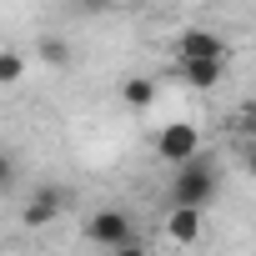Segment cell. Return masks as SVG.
<instances>
[{"label":"cell","instance_id":"6da1fadb","mask_svg":"<svg viewBox=\"0 0 256 256\" xmlns=\"http://www.w3.org/2000/svg\"><path fill=\"white\" fill-rule=\"evenodd\" d=\"M216 161L211 156H186L181 166H176V181H171V201L176 206H206L211 196H216Z\"/></svg>","mask_w":256,"mask_h":256},{"label":"cell","instance_id":"7a4b0ae2","mask_svg":"<svg viewBox=\"0 0 256 256\" xmlns=\"http://www.w3.org/2000/svg\"><path fill=\"white\" fill-rule=\"evenodd\" d=\"M86 236L106 251H141L136 246V231H131V211H120V206H106L86 221Z\"/></svg>","mask_w":256,"mask_h":256},{"label":"cell","instance_id":"3957f363","mask_svg":"<svg viewBox=\"0 0 256 256\" xmlns=\"http://www.w3.org/2000/svg\"><path fill=\"white\" fill-rule=\"evenodd\" d=\"M196 151H201V131H196L191 120H171L166 131L156 136V156H161L166 166H181V161L196 156Z\"/></svg>","mask_w":256,"mask_h":256},{"label":"cell","instance_id":"277c9868","mask_svg":"<svg viewBox=\"0 0 256 256\" xmlns=\"http://www.w3.org/2000/svg\"><path fill=\"white\" fill-rule=\"evenodd\" d=\"M60 201H66V196H60V186H40V191L26 201V216H20V221H26L30 231H40V226H50V221L60 216Z\"/></svg>","mask_w":256,"mask_h":256},{"label":"cell","instance_id":"5b68a950","mask_svg":"<svg viewBox=\"0 0 256 256\" xmlns=\"http://www.w3.org/2000/svg\"><path fill=\"white\" fill-rule=\"evenodd\" d=\"M226 40L211 36V30H186L181 36V60H226Z\"/></svg>","mask_w":256,"mask_h":256},{"label":"cell","instance_id":"8992f818","mask_svg":"<svg viewBox=\"0 0 256 256\" xmlns=\"http://www.w3.org/2000/svg\"><path fill=\"white\" fill-rule=\"evenodd\" d=\"M166 236H171L176 246H196V241H201V206H171Z\"/></svg>","mask_w":256,"mask_h":256},{"label":"cell","instance_id":"52a82bcc","mask_svg":"<svg viewBox=\"0 0 256 256\" xmlns=\"http://www.w3.org/2000/svg\"><path fill=\"white\" fill-rule=\"evenodd\" d=\"M221 76H226V60H181V80L196 86V90L221 86Z\"/></svg>","mask_w":256,"mask_h":256},{"label":"cell","instance_id":"ba28073f","mask_svg":"<svg viewBox=\"0 0 256 256\" xmlns=\"http://www.w3.org/2000/svg\"><path fill=\"white\" fill-rule=\"evenodd\" d=\"M226 131H231V136H241V141H251V136H256V96H251V100H241V106L226 116Z\"/></svg>","mask_w":256,"mask_h":256},{"label":"cell","instance_id":"9c48e42d","mask_svg":"<svg viewBox=\"0 0 256 256\" xmlns=\"http://www.w3.org/2000/svg\"><path fill=\"white\" fill-rule=\"evenodd\" d=\"M120 100H126V106H136V110H146V106L156 100V86H151L146 76H131V80L120 86Z\"/></svg>","mask_w":256,"mask_h":256},{"label":"cell","instance_id":"30bf717a","mask_svg":"<svg viewBox=\"0 0 256 256\" xmlns=\"http://www.w3.org/2000/svg\"><path fill=\"white\" fill-rule=\"evenodd\" d=\"M36 56H40L46 66H66V60H70V40H66V36H46V40L36 46Z\"/></svg>","mask_w":256,"mask_h":256},{"label":"cell","instance_id":"8fae6325","mask_svg":"<svg viewBox=\"0 0 256 256\" xmlns=\"http://www.w3.org/2000/svg\"><path fill=\"white\" fill-rule=\"evenodd\" d=\"M26 76V56L20 50H0V86H16Z\"/></svg>","mask_w":256,"mask_h":256},{"label":"cell","instance_id":"7c38bea8","mask_svg":"<svg viewBox=\"0 0 256 256\" xmlns=\"http://www.w3.org/2000/svg\"><path fill=\"white\" fill-rule=\"evenodd\" d=\"M10 186H16V161L0 151V191H10Z\"/></svg>","mask_w":256,"mask_h":256},{"label":"cell","instance_id":"4fadbf2b","mask_svg":"<svg viewBox=\"0 0 256 256\" xmlns=\"http://www.w3.org/2000/svg\"><path fill=\"white\" fill-rule=\"evenodd\" d=\"M241 166H246V176H256V136L246 141V151H241Z\"/></svg>","mask_w":256,"mask_h":256},{"label":"cell","instance_id":"5bb4252c","mask_svg":"<svg viewBox=\"0 0 256 256\" xmlns=\"http://www.w3.org/2000/svg\"><path fill=\"white\" fill-rule=\"evenodd\" d=\"M90 6H110V0H90Z\"/></svg>","mask_w":256,"mask_h":256}]
</instances>
